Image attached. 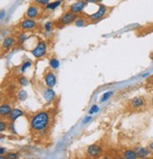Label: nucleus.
<instances>
[{"label": "nucleus", "mask_w": 153, "mask_h": 159, "mask_svg": "<svg viewBox=\"0 0 153 159\" xmlns=\"http://www.w3.org/2000/svg\"><path fill=\"white\" fill-rule=\"evenodd\" d=\"M50 118V114L46 111H41L37 113L30 119V130L34 132H44L49 126Z\"/></svg>", "instance_id": "1"}, {"label": "nucleus", "mask_w": 153, "mask_h": 159, "mask_svg": "<svg viewBox=\"0 0 153 159\" xmlns=\"http://www.w3.org/2000/svg\"><path fill=\"white\" fill-rule=\"evenodd\" d=\"M78 17H79L78 14L73 13L70 11H66V12L63 13L62 16L59 18V24L61 26H68V25H70L72 23H75V21H76Z\"/></svg>", "instance_id": "2"}, {"label": "nucleus", "mask_w": 153, "mask_h": 159, "mask_svg": "<svg viewBox=\"0 0 153 159\" xmlns=\"http://www.w3.org/2000/svg\"><path fill=\"white\" fill-rule=\"evenodd\" d=\"M46 51H47L46 43L44 41H41L38 43V45L31 50V54L33 55V57L39 59V58H42L43 56H45L46 54Z\"/></svg>", "instance_id": "3"}, {"label": "nucleus", "mask_w": 153, "mask_h": 159, "mask_svg": "<svg viewBox=\"0 0 153 159\" xmlns=\"http://www.w3.org/2000/svg\"><path fill=\"white\" fill-rule=\"evenodd\" d=\"M106 13H107V7L104 6V5H99L98 10L95 12L90 14L88 16V18H89L90 21H92V22H98V21L101 20L106 15Z\"/></svg>", "instance_id": "4"}, {"label": "nucleus", "mask_w": 153, "mask_h": 159, "mask_svg": "<svg viewBox=\"0 0 153 159\" xmlns=\"http://www.w3.org/2000/svg\"><path fill=\"white\" fill-rule=\"evenodd\" d=\"M129 104L132 109H141L146 104V98L144 97L138 96V97L131 98L129 102Z\"/></svg>", "instance_id": "5"}, {"label": "nucleus", "mask_w": 153, "mask_h": 159, "mask_svg": "<svg viewBox=\"0 0 153 159\" xmlns=\"http://www.w3.org/2000/svg\"><path fill=\"white\" fill-rule=\"evenodd\" d=\"M87 2L84 1V0H78L76 2L73 3L72 5H70L69 7V11L73 13L79 14L81 11H83V10L85 9V7L87 6Z\"/></svg>", "instance_id": "6"}, {"label": "nucleus", "mask_w": 153, "mask_h": 159, "mask_svg": "<svg viewBox=\"0 0 153 159\" xmlns=\"http://www.w3.org/2000/svg\"><path fill=\"white\" fill-rule=\"evenodd\" d=\"M37 28V23L36 21H34L31 18H26L23 21L20 23V29L24 31H28V30H35Z\"/></svg>", "instance_id": "7"}, {"label": "nucleus", "mask_w": 153, "mask_h": 159, "mask_svg": "<svg viewBox=\"0 0 153 159\" xmlns=\"http://www.w3.org/2000/svg\"><path fill=\"white\" fill-rule=\"evenodd\" d=\"M44 81L47 87L53 88L57 84V78L52 71H47L44 77Z\"/></svg>", "instance_id": "8"}, {"label": "nucleus", "mask_w": 153, "mask_h": 159, "mask_svg": "<svg viewBox=\"0 0 153 159\" xmlns=\"http://www.w3.org/2000/svg\"><path fill=\"white\" fill-rule=\"evenodd\" d=\"M102 151L103 150L100 146H98L97 144H93V145L88 146L86 152L89 157H98L102 153Z\"/></svg>", "instance_id": "9"}, {"label": "nucleus", "mask_w": 153, "mask_h": 159, "mask_svg": "<svg viewBox=\"0 0 153 159\" xmlns=\"http://www.w3.org/2000/svg\"><path fill=\"white\" fill-rule=\"evenodd\" d=\"M39 14H40V10L35 5H30L26 11V16L31 19H36L39 16Z\"/></svg>", "instance_id": "10"}, {"label": "nucleus", "mask_w": 153, "mask_h": 159, "mask_svg": "<svg viewBox=\"0 0 153 159\" xmlns=\"http://www.w3.org/2000/svg\"><path fill=\"white\" fill-rule=\"evenodd\" d=\"M43 97H44V98L46 99V102L50 103V102H52L54 101V99L56 98V93L54 92V90H53L52 88L47 87V88H46V89L44 90V92H43Z\"/></svg>", "instance_id": "11"}, {"label": "nucleus", "mask_w": 153, "mask_h": 159, "mask_svg": "<svg viewBox=\"0 0 153 159\" xmlns=\"http://www.w3.org/2000/svg\"><path fill=\"white\" fill-rule=\"evenodd\" d=\"M24 116V111L22 109H18V108H15V109H12L11 114L8 116V118L11 122H14L17 118H19L20 116Z\"/></svg>", "instance_id": "12"}, {"label": "nucleus", "mask_w": 153, "mask_h": 159, "mask_svg": "<svg viewBox=\"0 0 153 159\" xmlns=\"http://www.w3.org/2000/svg\"><path fill=\"white\" fill-rule=\"evenodd\" d=\"M134 151L136 152L138 157L140 158H146L150 154V149H146L144 147H135Z\"/></svg>", "instance_id": "13"}, {"label": "nucleus", "mask_w": 153, "mask_h": 159, "mask_svg": "<svg viewBox=\"0 0 153 159\" xmlns=\"http://www.w3.org/2000/svg\"><path fill=\"white\" fill-rule=\"evenodd\" d=\"M15 44V39L11 36H7L5 37V39L3 40V43H2V48L6 50L10 49L13 45Z\"/></svg>", "instance_id": "14"}, {"label": "nucleus", "mask_w": 153, "mask_h": 159, "mask_svg": "<svg viewBox=\"0 0 153 159\" xmlns=\"http://www.w3.org/2000/svg\"><path fill=\"white\" fill-rule=\"evenodd\" d=\"M11 107L10 104L8 103H3L1 104V106H0V115H1L2 116H9L11 112Z\"/></svg>", "instance_id": "15"}, {"label": "nucleus", "mask_w": 153, "mask_h": 159, "mask_svg": "<svg viewBox=\"0 0 153 159\" xmlns=\"http://www.w3.org/2000/svg\"><path fill=\"white\" fill-rule=\"evenodd\" d=\"M123 156L126 159H136L138 157V155L134 150H126L123 152Z\"/></svg>", "instance_id": "16"}, {"label": "nucleus", "mask_w": 153, "mask_h": 159, "mask_svg": "<svg viewBox=\"0 0 153 159\" xmlns=\"http://www.w3.org/2000/svg\"><path fill=\"white\" fill-rule=\"evenodd\" d=\"M61 4H62V0H57V1L48 3V4L46 6V10H49V11H53V10L57 9L58 7H60Z\"/></svg>", "instance_id": "17"}, {"label": "nucleus", "mask_w": 153, "mask_h": 159, "mask_svg": "<svg viewBox=\"0 0 153 159\" xmlns=\"http://www.w3.org/2000/svg\"><path fill=\"white\" fill-rule=\"evenodd\" d=\"M17 98H18V101H20V102L26 101V99L28 98V93H27V91L24 90V89L19 90L18 93H17Z\"/></svg>", "instance_id": "18"}, {"label": "nucleus", "mask_w": 153, "mask_h": 159, "mask_svg": "<svg viewBox=\"0 0 153 159\" xmlns=\"http://www.w3.org/2000/svg\"><path fill=\"white\" fill-rule=\"evenodd\" d=\"M49 66L52 69H58L60 67V62L57 58H51L49 60Z\"/></svg>", "instance_id": "19"}, {"label": "nucleus", "mask_w": 153, "mask_h": 159, "mask_svg": "<svg viewBox=\"0 0 153 159\" xmlns=\"http://www.w3.org/2000/svg\"><path fill=\"white\" fill-rule=\"evenodd\" d=\"M75 25H76V27H78V28H82V27L86 26L87 23H86V20H85L84 18L78 17V18H76V21H75Z\"/></svg>", "instance_id": "20"}, {"label": "nucleus", "mask_w": 153, "mask_h": 159, "mask_svg": "<svg viewBox=\"0 0 153 159\" xmlns=\"http://www.w3.org/2000/svg\"><path fill=\"white\" fill-rule=\"evenodd\" d=\"M18 83H19V84H20L21 86H23V87L28 86V85L29 84L28 79L27 77H25V76H22V77L19 78V79H18Z\"/></svg>", "instance_id": "21"}, {"label": "nucleus", "mask_w": 153, "mask_h": 159, "mask_svg": "<svg viewBox=\"0 0 153 159\" xmlns=\"http://www.w3.org/2000/svg\"><path fill=\"white\" fill-rule=\"evenodd\" d=\"M28 36L26 34V33H20V34H18V41L17 43L18 44H20V45H23L27 40H28Z\"/></svg>", "instance_id": "22"}, {"label": "nucleus", "mask_w": 153, "mask_h": 159, "mask_svg": "<svg viewBox=\"0 0 153 159\" xmlns=\"http://www.w3.org/2000/svg\"><path fill=\"white\" fill-rule=\"evenodd\" d=\"M31 66H32V64H31V62L30 61H26L25 63H23L22 64V66H21V71L24 73V72H26L27 71V69H28L29 67H31Z\"/></svg>", "instance_id": "23"}, {"label": "nucleus", "mask_w": 153, "mask_h": 159, "mask_svg": "<svg viewBox=\"0 0 153 159\" xmlns=\"http://www.w3.org/2000/svg\"><path fill=\"white\" fill-rule=\"evenodd\" d=\"M112 95V92L111 91H109V92H106L103 94L102 98H100V102H105L106 101H108V99L111 98V96Z\"/></svg>", "instance_id": "24"}, {"label": "nucleus", "mask_w": 153, "mask_h": 159, "mask_svg": "<svg viewBox=\"0 0 153 159\" xmlns=\"http://www.w3.org/2000/svg\"><path fill=\"white\" fill-rule=\"evenodd\" d=\"M44 29H45V30H46V32H50V31L52 30V29H53V23L50 22V21L46 22V23L45 24V26H44Z\"/></svg>", "instance_id": "25"}, {"label": "nucleus", "mask_w": 153, "mask_h": 159, "mask_svg": "<svg viewBox=\"0 0 153 159\" xmlns=\"http://www.w3.org/2000/svg\"><path fill=\"white\" fill-rule=\"evenodd\" d=\"M19 153H16V152H9L6 154V158L7 159H17L19 158Z\"/></svg>", "instance_id": "26"}, {"label": "nucleus", "mask_w": 153, "mask_h": 159, "mask_svg": "<svg viewBox=\"0 0 153 159\" xmlns=\"http://www.w3.org/2000/svg\"><path fill=\"white\" fill-rule=\"evenodd\" d=\"M98 110H99L98 105L94 104V105L90 108V110H89V114H90V115H93V114H94V113H98Z\"/></svg>", "instance_id": "27"}, {"label": "nucleus", "mask_w": 153, "mask_h": 159, "mask_svg": "<svg viewBox=\"0 0 153 159\" xmlns=\"http://www.w3.org/2000/svg\"><path fill=\"white\" fill-rule=\"evenodd\" d=\"M7 129H9V126H8V123L5 122V121H1L0 122V132H5Z\"/></svg>", "instance_id": "28"}, {"label": "nucleus", "mask_w": 153, "mask_h": 159, "mask_svg": "<svg viewBox=\"0 0 153 159\" xmlns=\"http://www.w3.org/2000/svg\"><path fill=\"white\" fill-rule=\"evenodd\" d=\"M33 1L36 3V4H39V5H43V6H46L50 0H33Z\"/></svg>", "instance_id": "29"}, {"label": "nucleus", "mask_w": 153, "mask_h": 159, "mask_svg": "<svg viewBox=\"0 0 153 159\" xmlns=\"http://www.w3.org/2000/svg\"><path fill=\"white\" fill-rule=\"evenodd\" d=\"M9 131L11 132V134H17V132L15 130V127H14V123L13 122H11V124L9 125Z\"/></svg>", "instance_id": "30"}, {"label": "nucleus", "mask_w": 153, "mask_h": 159, "mask_svg": "<svg viewBox=\"0 0 153 159\" xmlns=\"http://www.w3.org/2000/svg\"><path fill=\"white\" fill-rule=\"evenodd\" d=\"M92 120V116H85L82 120H81V123L83 124V125H85V124H87L88 122H90Z\"/></svg>", "instance_id": "31"}, {"label": "nucleus", "mask_w": 153, "mask_h": 159, "mask_svg": "<svg viewBox=\"0 0 153 159\" xmlns=\"http://www.w3.org/2000/svg\"><path fill=\"white\" fill-rule=\"evenodd\" d=\"M87 3H100L102 0H84Z\"/></svg>", "instance_id": "32"}, {"label": "nucleus", "mask_w": 153, "mask_h": 159, "mask_svg": "<svg viewBox=\"0 0 153 159\" xmlns=\"http://www.w3.org/2000/svg\"><path fill=\"white\" fill-rule=\"evenodd\" d=\"M6 152H7L6 148H4V147H1V148H0V155H4V154L6 153Z\"/></svg>", "instance_id": "33"}, {"label": "nucleus", "mask_w": 153, "mask_h": 159, "mask_svg": "<svg viewBox=\"0 0 153 159\" xmlns=\"http://www.w3.org/2000/svg\"><path fill=\"white\" fill-rule=\"evenodd\" d=\"M4 17H6V11H1V20H3Z\"/></svg>", "instance_id": "34"}, {"label": "nucleus", "mask_w": 153, "mask_h": 159, "mask_svg": "<svg viewBox=\"0 0 153 159\" xmlns=\"http://www.w3.org/2000/svg\"><path fill=\"white\" fill-rule=\"evenodd\" d=\"M149 149H150V151L153 152V142H151V143L149 144Z\"/></svg>", "instance_id": "35"}, {"label": "nucleus", "mask_w": 153, "mask_h": 159, "mask_svg": "<svg viewBox=\"0 0 153 159\" xmlns=\"http://www.w3.org/2000/svg\"><path fill=\"white\" fill-rule=\"evenodd\" d=\"M151 104H152V106H153V96H152V98H151Z\"/></svg>", "instance_id": "36"}]
</instances>
